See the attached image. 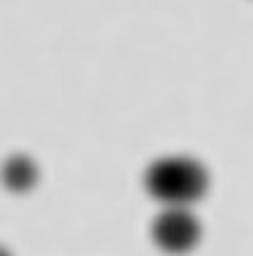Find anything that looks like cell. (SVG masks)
Masks as SVG:
<instances>
[{"label": "cell", "mask_w": 253, "mask_h": 256, "mask_svg": "<svg viewBox=\"0 0 253 256\" xmlns=\"http://www.w3.org/2000/svg\"><path fill=\"white\" fill-rule=\"evenodd\" d=\"M143 187L165 208H189L206 196L210 175L196 158L165 156L148 166L143 175Z\"/></svg>", "instance_id": "cell-1"}, {"label": "cell", "mask_w": 253, "mask_h": 256, "mask_svg": "<svg viewBox=\"0 0 253 256\" xmlns=\"http://www.w3.org/2000/svg\"><path fill=\"white\" fill-rule=\"evenodd\" d=\"M151 237L160 252L182 256L201 242V223L189 208H163L151 225Z\"/></svg>", "instance_id": "cell-2"}, {"label": "cell", "mask_w": 253, "mask_h": 256, "mask_svg": "<svg viewBox=\"0 0 253 256\" xmlns=\"http://www.w3.org/2000/svg\"><path fill=\"white\" fill-rule=\"evenodd\" d=\"M0 182L12 194H26L38 184V166L33 163L31 156L14 154L5 158V163L0 168Z\"/></svg>", "instance_id": "cell-3"}, {"label": "cell", "mask_w": 253, "mask_h": 256, "mask_svg": "<svg viewBox=\"0 0 253 256\" xmlns=\"http://www.w3.org/2000/svg\"><path fill=\"white\" fill-rule=\"evenodd\" d=\"M0 256H12V254H10V252H7V249H5L2 244H0Z\"/></svg>", "instance_id": "cell-4"}]
</instances>
